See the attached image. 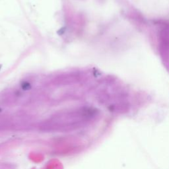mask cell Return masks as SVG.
I'll use <instances>...</instances> for the list:
<instances>
[{
    "label": "cell",
    "instance_id": "cell-1",
    "mask_svg": "<svg viewBox=\"0 0 169 169\" xmlns=\"http://www.w3.org/2000/svg\"><path fill=\"white\" fill-rule=\"evenodd\" d=\"M22 88L24 90H28L30 88V84L28 82H25L23 83L22 84Z\"/></svg>",
    "mask_w": 169,
    "mask_h": 169
}]
</instances>
